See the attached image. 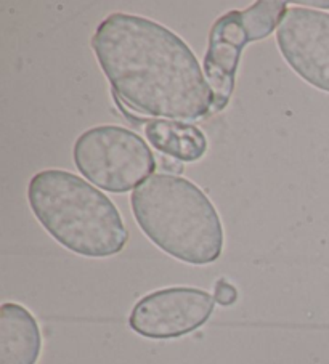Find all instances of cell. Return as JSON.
Masks as SVG:
<instances>
[{
	"instance_id": "obj_1",
	"label": "cell",
	"mask_w": 329,
	"mask_h": 364,
	"mask_svg": "<svg viewBox=\"0 0 329 364\" xmlns=\"http://www.w3.org/2000/svg\"><path fill=\"white\" fill-rule=\"evenodd\" d=\"M90 43L113 92L138 114L185 122L212 112L204 69L169 28L116 11L98 24Z\"/></svg>"
},
{
	"instance_id": "obj_2",
	"label": "cell",
	"mask_w": 329,
	"mask_h": 364,
	"mask_svg": "<svg viewBox=\"0 0 329 364\" xmlns=\"http://www.w3.org/2000/svg\"><path fill=\"white\" fill-rule=\"evenodd\" d=\"M130 205L143 233L174 259L209 265L222 255V220L212 200L193 181L155 173L132 191Z\"/></svg>"
},
{
	"instance_id": "obj_3",
	"label": "cell",
	"mask_w": 329,
	"mask_h": 364,
	"mask_svg": "<svg viewBox=\"0 0 329 364\" xmlns=\"http://www.w3.org/2000/svg\"><path fill=\"white\" fill-rule=\"evenodd\" d=\"M28 200L47 233L74 254L105 259L129 241L115 203L79 175L60 168L37 172L29 181Z\"/></svg>"
},
{
	"instance_id": "obj_4",
	"label": "cell",
	"mask_w": 329,
	"mask_h": 364,
	"mask_svg": "<svg viewBox=\"0 0 329 364\" xmlns=\"http://www.w3.org/2000/svg\"><path fill=\"white\" fill-rule=\"evenodd\" d=\"M73 158L80 175L92 185L115 194L135 190L157 167L148 143L121 125L85 130L74 143Z\"/></svg>"
},
{
	"instance_id": "obj_5",
	"label": "cell",
	"mask_w": 329,
	"mask_h": 364,
	"mask_svg": "<svg viewBox=\"0 0 329 364\" xmlns=\"http://www.w3.org/2000/svg\"><path fill=\"white\" fill-rule=\"evenodd\" d=\"M286 10L288 2L258 0L249 9L231 10L215 20L204 55V76L214 93L211 114L224 111L230 103L244 47L267 39L280 26Z\"/></svg>"
},
{
	"instance_id": "obj_6",
	"label": "cell",
	"mask_w": 329,
	"mask_h": 364,
	"mask_svg": "<svg viewBox=\"0 0 329 364\" xmlns=\"http://www.w3.org/2000/svg\"><path fill=\"white\" fill-rule=\"evenodd\" d=\"M215 306L198 287H167L138 300L129 316L130 329L147 338H179L207 323Z\"/></svg>"
},
{
	"instance_id": "obj_7",
	"label": "cell",
	"mask_w": 329,
	"mask_h": 364,
	"mask_svg": "<svg viewBox=\"0 0 329 364\" xmlns=\"http://www.w3.org/2000/svg\"><path fill=\"white\" fill-rule=\"evenodd\" d=\"M278 48L291 69L329 93V14L294 5L276 29Z\"/></svg>"
},
{
	"instance_id": "obj_8",
	"label": "cell",
	"mask_w": 329,
	"mask_h": 364,
	"mask_svg": "<svg viewBox=\"0 0 329 364\" xmlns=\"http://www.w3.org/2000/svg\"><path fill=\"white\" fill-rule=\"evenodd\" d=\"M42 351V334L36 318L20 304L0 309V364H36Z\"/></svg>"
},
{
	"instance_id": "obj_9",
	"label": "cell",
	"mask_w": 329,
	"mask_h": 364,
	"mask_svg": "<svg viewBox=\"0 0 329 364\" xmlns=\"http://www.w3.org/2000/svg\"><path fill=\"white\" fill-rule=\"evenodd\" d=\"M145 138L151 146L167 158L179 162H196L207 151L204 132L193 124L172 119L142 121Z\"/></svg>"
},
{
	"instance_id": "obj_10",
	"label": "cell",
	"mask_w": 329,
	"mask_h": 364,
	"mask_svg": "<svg viewBox=\"0 0 329 364\" xmlns=\"http://www.w3.org/2000/svg\"><path fill=\"white\" fill-rule=\"evenodd\" d=\"M236 297H238L236 289L233 287L230 282H226L225 279H220L217 282V286H215V296H214L215 302H219L224 306H229L236 302Z\"/></svg>"
},
{
	"instance_id": "obj_11",
	"label": "cell",
	"mask_w": 329,
	"mask_h": 364,
	"mask_svg": "<svg viewBox=\"0 0 329 364\" xmlns=\"http://www.w3.org/2000/svg\"><path fill=\"white\" fill-rule=\"evenodd\" d=\"M308 5V7H321V9H329V2H306L303 7Z\"/></svg>"
}]
</instances>
